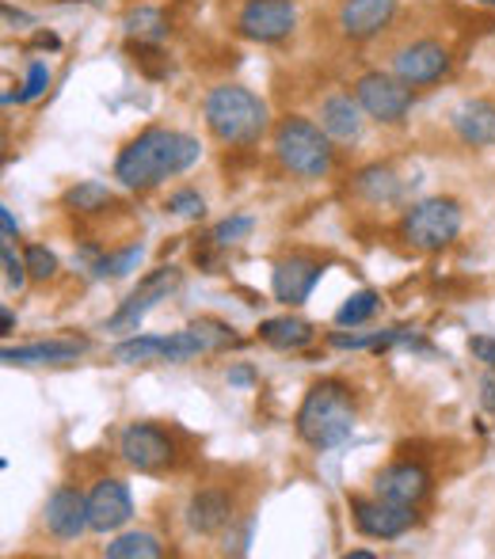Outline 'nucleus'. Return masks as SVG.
I'll return each mask as SVG.
<instances>
[{"label": "nucleus", "instance_id": "obj_19", "mask_svg": "<svg viewBox=\"0 0 495 559\" xmlns=\"http://www.w3.org/2000/svg\"><path fill=\"white\" fill-rule=\"evenodd\" d=\"M453 130L473 148L495 145V104H488V99H469V104H461L458 115H453Z\"/></svg>", "mask_w": 495, "mask_h": 559}, {"label": "nucleus", "instance_id": "obj_17", "mask_svg": "<svg viewBox=\"0 0 495 559\" xmlns=\"http://www.w3.org/2000/svg\"><path fill=\"white\" fill-rule=\"evenodd\" d=\"M392 15H397V0H343L335 23L351 43H366L389 27Z\"/></svg>", "mask_w": 495, "mask_h": 559}, {"label": "nucleus", "instance_id": "obj_12", "mask_svg": "<svg viewBox=\"0 0 495 559\" xmlns=\"http://www.w3.org/2000/svg\"><path fill=\"white\" fill-rule=\"evenodd\" d=\"M325 278V263L313 255H290L279 259L271 271V289H274V301L282 305H305L317 289V282Z\"/></svg>", "mask_w": 495, "mask_h": 559}, {"label": "nucleus", "instance_id": "obj_33", "mask_svg": "<svg viewBox=\"0 0 495 559\" xmlns=\"http://www.w3.org/2000/svg\"><path fill=\"white\" fill-rule=\"evenodd\" d=\"M469 354H473L476 361H484L488 369H495V338L492 335H473V338H469Z\"/></svg>", "mask_w": 495, "mask_h": 559}, {"label": "nucleus", "instance_id": "obj_9", "mask_svg": "<svg viewBox=\"0 0 495 559\" xmlns=\"http://www.w3.org/2000/svg\"><path fill=\"white\" fill-rule=\"evenodd\" d=\"M351 518H355V530L370 540H400L415 525V507L404 502H389L381 495L363 499V495H351Z\"/></svg>", "mask_w": 495, "mask_h": 559}, {"label": "nucleus", "instance_id": "obj_36", "mask_svg": "<svg viewBox=\"0 0 495 559\" xmlns=\"http://www.w3.org/2000/svg\"><path fill=\"white\" fill-rule=\"evenodd\" d=\"M484 407H492V412H495V377L484 381Z\"/></svg>", "mask_w": 495, "mask_h": 559}, {"label": "nucleus", "instance_id": "obj_32", "mask_svg": "<svg viewBox=\"0 0 495 559\" xmlns=\"http://www.w3.org/2000/svg\"><path fill=\"white\" fill-rule=\"evenodd\" d=\"M168 210L176 217H202L207 214V202L195 191H176V194H168Z\"/></svg>", "mask_w": 495, "mask_h": 559}, {"label": "nucleus", "instance_id": "obj_14", "mask_svg": "<svg viewBox=\"0 0 495 559\" xmlns=\"http://www.w3.org/2000/svg\"><path fill=\"white\" fill-rule=\"evenodd\" d=\"M233 522H237V502L222 487H202L187 502V530L199 533V537H217Z\"/></svg>", "mask_w": 495, "mask_h": 559}, {"label": "nucleus", "instance_id": "obj_20", "mask_svg": "<svg viewBox=\"0 0 495 559\" xmlns=\"http://www.w3.org/2000/svg\"><path fill=\"white\" fill-rule=\"evenodd\" d=\"M358 99L351 96H328L325 104H320V126H325L328 138L335 141H355L358 133H363V118H358Z\"/></svg>", "mask_w": 495, "mask_h": 559}, {"label": "nucleus", "instance_id": "obj_39", "mask_svg": "<svg viewBox=\"0 0 495 559\" xmlns=\"http://www.w3.org/2000/svg\"><path fill=\"white\" fill-rule=\"evenodd\" d=\"M481 4H488V8H495V0H481Z\"/></svg>", "mask_w": 495, "mask_h": 559}, {"label": "nucleus", "instance_id": "obj_8", "mask_svg": "<svg viewBox=\"0 0 495 559\" xmlns=\"http://www.w3.org/2000/svg\"><path fill=\"white\" fill-rule=\"evenodd\" d=\"M176 286H179L176 266H156V271H149L145 278L138 282V289H133L119 309L111 312V320H107V332H119V335L141 332V320L149 317V309H153L156 301H164V297H168Z\"/></svg>", "mask_w": 495, "mask_h": 559}, {"label": "nucleus", "instance_id": "obj_30", "mask_svg": "<svg viewBox=\"0 0 495 559\" xmlns=\"http://www.w3.org/2000/svg\"><path fill=\"white\" fill-rule=\"evenodd\" d=\"M46 84H50V69H46V61H31L27 81H23V92H20V96H15V99H20V104H31V99L43 96Z\"/></svg>", "mask_w": 495, "mask_h": 559}, {"label": "nucleus", "instance_id": "obj_7", "mask_svg": "<svg viewBox=\"0 0 495 559\" xmlns=\"http://www.w3.org/2000/svg\"><path fill=\"white\" fill-rule=\"evenodd\" d=\"M355 99L374 122L400 126L412 111V88L397 73H363L355 81Z\"/></svg>", "mask_w": 495, "mask_h": 559}, {"label": "nucleus", "instance_id": "obj_4", "mask_svg": "<svg viewBox=\"0 0 495 559\" xmlns=\"http://www.w3.org/2000/svg\"><path fill=\"white\" fill-rule=\"evenodd\" d=\"M274 156L297 179H325L335 164V148L325 126L302 115H286L274 126Z\"/></svg>", "mask_w": 495, "mask_h": 559}, {"label": "nucleus", "instance_id": "obj_2", "mask_svg": "<svg viewBox=\"0 0 495 559\" xmlns=\"http://www.w3.org/2000/svg\"><path fill=\"white\" fill-rule=\"evenodd\" d=\"M355 392L340 377H325L305 392L294 415V430L309 449H335L355 435Z\"/></svg>", "mask_w": 495, "mask_h": 559}, {"label": "nucleus", "instance_id": "obj_26", "mask_svg": "<svg viewBox=\"0 0 495 559\" xmlns=\"http://www.w3.org/2000/svg\"><path fill=\"white\" fill-rule=\"evenodd\" d=\"M377 309H381V294H374V289H358V294H351L347 301L340 305V312H335V324H340V328H358V324H366V320H374Z\"/></svg>", "mask_w": 495, "mask_h": 559}, {"label": "nucleus", "instance_id": "obj_6", "mask_svg": "<svg viewBox=\"0 0 495 559\" xmlns=\"http://www.w3.org/2000/svg\"><path fill=\"white\" fill-rule=\"evenodd\" d=\"M119 453L130 468L145 472V476H161V472H168L176 464L179 449L176 438L164 427H156V423H130L119 435Z\"/></svg>", "mask_w": 495, "mask_h": 559}, {"label": "nucleus", "instance_id": "obj_11", "mask_svg": "<svg viewBox=\"0 0 495 559\" xmlns=\"http://www.w3.org/2000/svg\"><path fill=\"white\" fill-rule=\"evenodd\" d=\"M294 27V0H245V8L237 12V31L251 43H282Z\"/></svg>", "mask_w": 495, "mask_h": 559}, {"label": "nucleus", "instance_id": "obj_23", "mask_svg": "<svg viewBox=\"0 0 495 559\" xmlns=\"http://www.w3.org/2000/svg\"><path fill=\"white\" fill-rule=\"evenodd\" d=\"M122 27L138 43H161V38H168V20H164L161 8H130Z\"/></svg>", "mask_w": 495, "mask_h": 559}, {"label": "nucleus", "instance_id": "obj_13", "mask_svg": "<svg viewBox=\"0 0 495 559\" xmlns=\"http://www.w3.org/2000/svg\"><path fill=\"white\" fill-rule=\"evenodd\" d=\"M133 518L130 487L122 479H99L89 491V525L92 533H119Z\"/></svg>", "mask_w": 495, "mask_h": 559}, {"label": "nucleus", "instance_id": "obj_37", "mask_svg": "<svg viewBox=\"0 0 495 559\" xmlns=\"http://www.w3.org/2000/svg\"><path fill=\"white\" fill-rule=\"evenodd\" d=\"M0 320H4V335H12V328H15V317H12V309H4V317H0Z\"/></svg>", "mask_w": 495, "mask_h": 559}, {"label": "nucleus", "instance_id": "obj_35", "mask_svg": "<svg viewBox=\"0 0 495 559\" xmlns=\"http://www.w3.org/2000/svg\"><path fill=\"white\" fill-rule=\"evenodd\" d=\"M251 381H256V373H251L248 366H237V369H229V384H245V389H248Z\"/></svg>", "mask_w": 495, "mask_h": 559}, {"label": "nucleus", "instance_id": "obj_34", "mask_svg": "<svg viewBox=\"0 0 495 559\" xmlns=\"http://www.w3.org/2000/svg\"><path fill=\"white\" fill-rule=\"evenodd\" d=\"M0 225H4V240L8 243L20 236V225H15V217H12V210H8V206H0Z\"/></svg>", "mask_w": 495, "mask_h": 559}, {"label": "nucleus", "instance_id": "obj_3", "mask_svg": "<svg viewBox=\"0 0 495 559\" xmlns=\"http://www.w3.org/2000/svg\"><path fill=\"white\" fill-rule=\"evenodd\" d=\"M207 130L222 145H256L267 133V104L240 84H217L202 104Z\"/></svg>", "mask_w": 495, "mask_h": 559}, {"label": "nucleus", "instance_id": "obj_38", "mask_svg": "<svg viewBox=\"0 0 495 559\" xmlns=\"http://www.w3.org/2000/svg\"><path fill=\"white\" fill-rule=\"evenodd\" d=\"M347 559H374V552H366V548H355V552H347Z\"/></svg>", "mask_w": 495, "mask_h": 559}, {"label": "nucleus", "instance_id": "obj_31", "mask_svg": "<svg viewBox=\"0 0 495 559\" xmlns=\"http://www.w3.org/2000/svg\"><path fill=\"white\" fill-rule=\"evenodd\" d=\"M0 259H4V286L8 289H23L27 286V263L23 259H15V251H12V243L4 240V251H0Z\"/></svg>", "mask_w": 495, "mask_h": 559}, {"label": "nucleus", "instance_id": "obj_22", "mask_svg": "<svg viewBox=\"0 0 495 559\" xmlns=\"http://www.w3.org/2000/svg\"><path fill=\"white\" fill-rule=\"evenodd\" d=\"M61 206L73 210V214H104L107 206H115V194L104 183H96V179H84V183L69 187L61 194Z\"/></svg>", "mask_w": 495, "mask_h": 559}, {"label": "nucleus", "instance_id": "obj_18", "mask_svg": "<svg viewBox=\"0 0 495 559\" xmlns=\"http://www.w3.org/2000/svg\"><path fill=\"white\" fill-rule=\"evenodd\" d=\"M89 338H46V343L27 346H4V366H66L89 350Z\"/></svg>", "mask_w": 495, "mask_h": 559}, {"label": "nucleus", "instance_id": "obj_21", "mask_svg": "<svg viewBox=\"0 0 495 559\" xmlns=\"http://www.w3.org/2000/svg\"><path fill=\"white\" fill-rule=\"evenodd\" d=\"M259 338L274 350H302L317 338V328L309 320H297V317H274L259 324Z\"/></svg>", "mask_w": 495, "mask_h": 559}, {"label": "nucleus", "instance_id": "obj_24", "mask_svg": "<svg viewBox=\"0 0 495 559\" xmlns=\"http://www.w3.org/2000/svg\"><path fill=\"white\" fill-rule=\"evenodd\" d=\"M355 191L370 202H397L400 199V179L392 176V168H366L355 176Z\"/></svg>", "mask_w": 495, "mask_h": 559}, {"label": "nucleus", "instance_id": "obj_1", "mask_svg": "<svg viewBox=\"0 0 495 559\" xmlns=\"http://www.w3.org/2000/svg\"><path fill=\"white\" fill-rule=\"evenodd\" d=\"M202 156L199 141L191 133L164 130V126H149L119 153L115 160V179L130 191H149V187L164 183L172 176H184L195 160Z\"/></svg>", "mask_w": 495, "mask_h": 559}, {"label": "nucleus", "instance_id": "obj_25", "mask_svg": "<svg viewBox=\"0 0 495 559\" xmlns=\"http://www.w3.org/2000/svg\"><path fill=\"white\" fill-rule=\"evenodd\" d=\"M164 545L153 533H122L107 545V559H161Z\"/></svg>", "mask_w": 495, "mask_h": 559}, {"label": "nucleus", "instance_id": "obj_10", "mask_svg": "<svg viewBox=\"0 0 495 559\" xmlns=\"http://www.w3.org/2000/svg\"><path fill=\"white\" fill-rule=\"evenodd\" d=\"M392 73L408 84V88H431L450 73V50L435 38H420V43L404 46L392 53Z\"/></svg>", "mask_w": 495, "mask_h": 559}, {"label": "nucleus", "instance_id": "obj_5", "mask_svg": "<svg viewBox=\"0 0 495 559\" xmlns=\"http://www.w3.org/2000/svg\"><path fill=\"white\" fill-rule=\"evenodd\" d=\"M461 233V206L453 199H423L400 222V236L420 251H443Z\"/></svg>", "mask_w": 495, "mask_h": 559}, {"label": "nucleus", "instance_id": "obj_16", "mask_svg": "<svg viewBox=\"0 0 495 559\" xmlns=\"http://www.w3.org/2000/svg\"><path fill=\"white\" fill-rule=\"evenodd\" d=\"M46 533L54 540H76L89 525V495H81L76 487H58V491L46 499Z\"/></svg>", "mask_w": 495, "mask_h": 559}, {"label": "nucleus", "instance_id": "obj_29", "mask_svg": "<svg viewBox=\"0 0 495 559\" xmlns=\"http://www.w3.org/2000/svg\"><path fill=\"white\" fill-rule=\"evenodd\" d=\"M251 228H256V222L245 217V214L225 217L222 225H214V233H210V243H214V248H233V243H240L245 236H251Z\"/></svg>", "mask_w": 495, "mask_h": 559}, {"label": "nucleus", "instance_id": "obj_15", "mask_svg": "<svg viewBox=\"0 0 495 559\" xmlns=\"http://www.w3.org/2000/svg\"><path fill=\"white\" fill-rule=\"evenodd\" d=\"M374 495H381L389 502H404V507H420L431 495V472L412 461L385 464L374 476Z\"/></svg>", "mask_w": 495, "mask_h": 559}, {"label": "nucleus", "instance_id": "obj_27", "mask_svg": "<svg viewBox=\"0 0 495 559\" xmlns=\"http://www.w3.org/2000/svg\"><path fill=\"white\" fill-rule=\"evenodd\" d=\"M141 251H145L141 243H130V248H122V251H104V255L92 263V274H96V278H126V274L141 263Z\"/></svg>", "mask_w": 495, "mask_h": 559}, {"label": "nucleus", "instance_id": "obj_28", "mask_svg": "<svg viewBox=\"0 0 495 559\" xmlns=\"http://www.w3.org/2000/svg\"><path fill=\"white\" fill-rule=\"evenodd\" d=\"M23 263H27V274L35 282H50L58 274V255L46 243H27L23 248Z\"/></svg>", "mask_w": 495, "mask_h": 559}]
</instances>
